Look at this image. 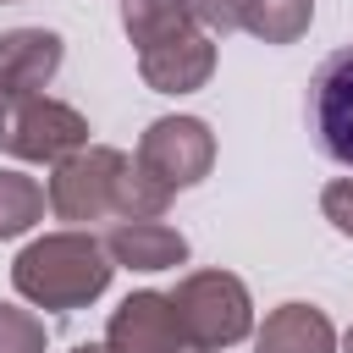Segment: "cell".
Segmentation results:
<instances>
[{"mask_svg": "<svg viewBox=\"0 0 353 353\" xmlns=\"http://www.w3.org/2000/svg\"><path fill=\"white\" fill-rule=\"evenodd\" d=\"M105 276H110V265L99 259V248L88 237H55L17 259V287L50 309H72V303L94 298L105 287Z\"/></svg>", "mask_w": 353, "mask_h": 353, "instance_id": "obj_1", "label": "cell"}, {"mask_svg": "<svg viewBox=\"0 0 353 353\" xmlns=\"http://www.w3.org/2000/svg\"><path fill=\"white\" fill-rule=\"evenodd\" d=\"M309 132L336 165H353V44L336 50L314 72V83H309Z\"/></svg>", "mask_w": 353, "mask_h": 353, "instance_id": "obj_2", "label": "cell"}, {"mask_svg": "<svg viewBox=\"0 0 353 353\" xmlns=\"http://www.w3.org/2000/svg\"><path fill=\"white\" fill-rule=\"evenodd\" d=\"M83 138V121L61 105H39V99H11L0 116V143H11L17 154H61L66 143Z\"/></svg>", "mask_w": 353, "mask_h": 353, "instance_id": "obj_3", "label": "cell"}, {"mask_svg": "<svg viewBox=\"0 0 353 353\" xmlns=\"http://www.w3.org/2000/svg\"><path fill=\"white\" fill-rule=\"evenodd\" d=\"M61 61V39L55 33H11L0 44V88L11 99H22L28 88H39Z\"/></svg>", "mask_w": 353, "mask_h": 353, "instance_id": "obj_4", "label": "cell"}, {"mask_svg": "<svg viewBox=\"0 0 353 353\" xmlns=\"http://www.w3.org/2000/svg\"><path fill=\"white\" fill-rule=\"evenodd\" d=\"M259 353H331V331L320 314H309L303 303H287L265 336H259Z\"/></svg>", "mask_w": 353, "mask_h": 353, "instance_id": "obj_5", "label": "cell"}, {"mask_svg": "<svg viewBox=\"0 0 353 353\" xmlns=\"http://www.w3.org/2000/svg\"><path fill=\"white\" fill-rule=\"evenodd\" d=\"M116 254L132 259L138 270H160V265H176L182 259V237L165 232V226H149V221H132L116 232Z\"/></svg>", "mask_w": 353, "mask_h": 353, "instance_id": "obj_6", "label": "cell"}, {"mask_svg": "<svg viewBox=\"0 0 353 353\" xmlns=\"http://www.w3.org/2000/svg\"><path fill=\"white\" fill-rule=\"evenodd\" d=\"M33 210H39V193H33L22 176H0V237L22 232V226L33 221Z\"/></svg>", "mask_w": 353, "mask_h": 353, "instance_id": "obj_7", "label": "cell"}, {"mask_svg": "<svg viewBox=\"0 0 353 353\" xmlns=\"http://www.w3.org/2000/svg\"><path fill=\"white\" fill-rule=\"evenodd\" d=\"M0 353H39V331L11 309H0Z\"/></svg>", "mask_w": 353, "mask_h": 353, "instance_id": "obj_8", "label": "cell"}]
</instances>
